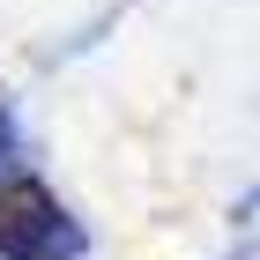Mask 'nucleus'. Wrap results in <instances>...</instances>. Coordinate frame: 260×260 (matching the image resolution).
Wrapping results in <instances>:
<instances>
[{
  "label": "nucleus",
  "mask_w": 260,
  "mask_h": 260,
  "mask_svg": "<svg viewBox=\"0 0 260 260\" xmlns=\"http://www.w3.org/2000/svg\"><path fill=\"white\" fill-rule=\"evenodd\" d=\"M82 253V231L60 216V201L38 179H15L0 193V260H60Z\"/></svg>",
  "instance_id": "1"
},
{
  "label": "nucleus",
  "mask_w": 260,
  "mask_h": 260,
  "mask_svg": "<svg viewBox=\"0 0 260 260\" xmlns=\"http://www.w3.org/2000/svg\"><path fill=\"white\" fill-rule=\"evenodd\" d=\"M15 171V134H8V112H0V179Z\"/></svg>",
  "instance_id": "2"
}]
</instances>
